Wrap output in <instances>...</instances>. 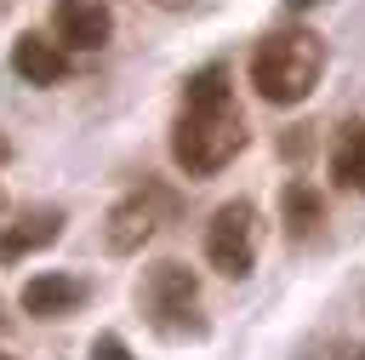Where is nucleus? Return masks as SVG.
Wrapping results in <instances>:
<instances>
[{
  "label": "nucleus",
  "instance_id": "obj_6",
  "mask_svg": "<svg viewBox=\"0 0 365 360\" xmlns=\"http://www.w3.org/2000/svg\"><path fill=\"white\" fill-rule=\"evenodd\" d=\"M51 34L63 51H103L114 34V11H108V0H57Z\"/></svg>",
  "mask_w": 365,
  "mask_h": 360
},
{
  "label": "nucleus",
  "instance_id": "obj_16",
  "mask_svg": "<svg viewBox=\"0 0 365 360\" xmlns=\"http://www.w3.org/2000/svg\"><path fill=\"white\" fill-rule=\"evenodd\" d=\"M0 326H6V303H0Z\"/></svg>",
  "mask_w": 365,
  "mask_h": 360
},
{
  "label": "nucleus",
  "instance_id": "obj_19",
  "mask_svg": "<svg viewBox=\"0 0 365 360\" xmlns=\"http://www.w3.org/2000/svg\"><path fill=\"white\" fill-rule=\"evenodd\" d=\"M359 360H365V354H359Z\"/></svg>",
  "mask_w": 365,
  "mask_h": 360
},
{
  "label": "nucleus",
  "instance_id": "obj_1",
  "mask_svg": "<svg viewBox=\"0 0 365 360\" xmlns=\"http://www.w3.org/2000/svg\"><path fill=\"white\" fill-rule=\"evenodd\" d=\"M240 149H245V114L234 109L228 69L205 63L182 86V114L171 126V160L188 177H217Z\"/></svg>",
  "mask_w": 365,
  "mask_h": 360
},
{
  "label": "nucleus",
  "instance_id": "obj_2",
  "mask_svg": "<svg viewBox=\"0 0 365 360\" xmlns=\"http://www.w3.org/2000/svg\"><path fill=\"white\" fill-rule=\"evenodd\" d=\"M319 69H325V40L314 29H279L251 51V86L274 109H297L319 86Z\"/></svg>",
  "mask_w": 365,
  "mask_h": 360
},
{
  "label": "nucleus",
  "instance_id": "obj_4",
  "mask_svg": "<svg viewBox=\"0 0 365 360\" xmlns=\"http://www.w3.org/2000/svg\"><path fill=\"white\" fill-rule=\"evenodd\" d=\"M257 246H262V217H257L251 200H228V206L211 211V223H205V257H211L217 274L245 280L257 269Z\"/></svg>",
  "mask_w": 365,
  "mask_h": 360
},
{
  "label": "nucleus",
  "instance_id": "obj_18",
  "mask_svg": "<svg viewBox=\"0 0 365 360\" xmlns=\"http://www.w3.org/2000/svg\"><path fill=\"white\" fill-rule=\"evenodd\" d=\"M0 360H11V354H0Z\"/></svg>",
  "mask_w": 365,
  "mask_h": 360
},
{
  "label": "nucleus",
  "instance_id": "obj_5",
  "mask_svg": "<svg viewBox=\"0 0 365 360\" xmlns=\"http://www.w3.org/2000/svg\"><path fill=\"white\" fill-rule=\"evenodd\" d=\"M165 211H171V200H165L160 189H137V194H125V200L108 211V223H103V246H108L114 257L143 251V246L154 240V229H160Z\"/></svg>",
  "mask_w": 365,
  "mask_h": 360
},
{
  "label": "nucleus",
  "instance_id": "obj_13",
  "mask_svg": "<svg viewBox=\"0 0 365 360\" xmlns=\"http://www.w3.org/2000/svg\"><path fill=\"white\" fill-rule=\"evenodd\" d=\"M285 6H291V11H308V6H314V0H285Z\"/></svg>",
  "mask_w": 365,
  "mask_h": 360
},
{
  "label": "nucleus",
  "instance_id": "obj_15",
  "mask_svg": "<svg viewBox=\"0 0 365 360\" xmlns=\"http://www.w3.org/2000/svg\"><path fill=\"white\" fill-rule=\"evenodd\" d=\"M6 154H11V143H6V137H0V166H6Z\"/></svg>",
  "mask_w": 365,
  "mask_h": 360
},
{
  "label": "nucleus",
  "instance_id": "obj_7",
  "mask_svg": "<svg viewBox=\"0 0 365 360\" xmlns=\"http://www.w3.org/2000/svg\"><path fill=\"white\" fill-rule=\"evenodd\" d=\"M86 291H91V286H86L80 274H57V269H51V274H34L17 303H23V314H34V320H63V314H74V309L86 303Z\"/></svg>",
  "mask_w": 365,
  "mask_h": 360
},
{
  "label": "nucleus",
  "instance_id": "obj_12",
  "mask_svg": "<svg viewBox=\"0 0 365 360\" xmlns=\"http://www.w3.org/2000/svg\"><path fill=\"white\" fill-rule=\"evenodd\" d=\"M91 360H131V349H125L114 331H103V337L91 343Z\"/></svg>",
  "mask_w": 365,
  "mask_h": 360
},
{
  "label": "nucleus",
  "instance_id": "obj_17",
  "mask_svg": "<svg viewBox=\"0 0 365 360\" xmlns=\"http://www.w3.org/2000/svg\"><path fill=\"white\" fill-rule=\"evenodd\" d=\"M0 211H6V194H0Z\"/></svg>",
  "mask_w": 365,
  "mask_h": 360
},
{
  "label": "nucleus",
  "instance_id": "obj_8",
  "mask_svg": "<svg viewBox=\"0 0 365 360\" xmlns=\"http://www.w3.org/2000/svg\"><path fill=\"white\" fill-rule=\"evenodd\" d=\"M11 69L29 80V86H63L68 80V51L46 34H17L11 40Z\"/></svg>",
  "mask_w": 365,
  "mask_h": 360
},
{
  "label": "nucleus",
  "instance_id": "obj_11",
  "mask_svg": "<svg viewBox=\"0 0 365 360\" xmlns=\"http://www.w3.org/2000/svg\"><path fill=\"white\" fill-rule=\"evenodd\" d=\"M331 177L342 189H359L365 194V126H348L336 143H331Z\"/></svg>",
  "mask_w": 365,
  "mask_h": 360
},
{
  "label": "nucleus",
  "instance_id": "obj_3",
  "mask_svg": "<svg viewBox=\"0 0 365 360\" xmlns=\"http://www.w3.org/2000/svg\"><path fill=\"white\" fill-rule=\"evenodd\" d=\"M137 303H143V320H148L160 337H171V343L205 337L194 269H182V263H154V269L143 274V286H137Z\"/></svg>",
  "mask_w": 365,
  "mask_h": 360
},
{
  "label": "nucleus",
  "instance_id": "obj_9",
  "mask_svg": "<svg viewBox=\"0 0 365 360\" xmlns=\"http://www.w3.org/2000/svg\"><path fill=\"white\" fill-rule=\"evenodd\" d=\"M57 234H63V211H57V206H34V211H23L17 223L0 229V263H17V257H29V251L51 246Z\"/></svg>",
  "mask_w": 365,
  "mask_h": 360
},
{
  "label": "nucleus",
  "instance_id": "obj_14",
  "mask_svg": "<svg viewBox=\"0 0 365 360\" xmlns=\"http://www.w3.org/2000/svg\"><path fill=\"white\" fill-rule=\"evenodd\" d=\"M154 6H165V11H177V6H188V0H154Z\"/></svg>",
  "mask_w": 365,
  "mask_h": 360
},
{
  "label": "nucleus",
  "instance_id": "obj_10",
  "mask_svg": "<svg viewBox=\"0 0 365 360\" xmlns=\"http://www.w3.org/2000/svg\"><path fill=\"white\" fill-rule=\"evenodd\" d=\"M279 206H285V229L297 234V240H308L319 223H325V200H319V189L314 183H285V194H279Z\"/></svg>",
  "mask_w": 365,
  "mask_h": 360
}]
</instances>
